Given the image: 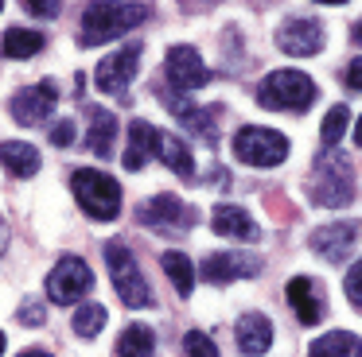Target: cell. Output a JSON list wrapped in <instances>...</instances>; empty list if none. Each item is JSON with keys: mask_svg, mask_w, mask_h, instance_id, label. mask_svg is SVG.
Masks as SVG:
<instances>
[{"mask_svg": "<svg viewBox=\"0 0 362 357\" xmlns=\"http://www.w3.org/2000/svg\"><path fill=\"white\" fill-rule=\"evenodd\" d=\"M43 43H47V39H43L40 31L8 28V31H4V39H0V54H4V59H32V54L43 51Z\"/></svg>", "mask_w": 362, "mask_h": 357, "instance_id": "cell-24", "label": "cell"}, {"mask_svg": "<svg viewBox=\"0 0 362 357\" xmlns=\"http://www.w3.org/2000/svg\"><path fill=\"white\" fill-rule=\"evenodd\" d=\"M354 241H358V222H335V225H320V229H312L308 245H312L315 256L339 264V260H346V256H351Z\"/></svg>", "mask_w": 362, "mask_h": 357, "instance_id": "cell-12", "label": "cell"}, {"mask_svg": "<svg viewBox=\"0 0 362 357\" xmlns=\"http://www.w3.org/2000/svg\"><path fill=\"white\" fill-rule=\"evenodd\" d=\"M0 163H4L16 178H32L35 171H40V152H35V144H28V140H4V144H0Z\"/></svg>", "mask_w": 362, "mask_h": 357, "instance_id": "cell-20", "label": "cell"}, {"mask_svg": "<svg viewBox=\"0 0 362 357\" xmlns=\"http://www.w3.org/2000/svg\"><path fill=\"white\" fill-rule=\"evenodd\" d=\"M234 155L245 167H276L288 159V136L276 128H261V124H245L234 132Z\"/></svg>", "mask_w": 362, "mask_h": 357, "instance_id": "cell-6", "label": "cell"}, {"mask_svg": "<svg viewBox=\"0 0 362 357\" xmlns=\"http://www.w3.org/2000/svg\"><path fill=\"white\" fill-rule=\"evenodd\" d=\"M20 357H51V353H47V349H24Z\"/></svg>", "mask_w": 362, "mask_h": 357, "instance_id": "cell-37", "label": "cell"}, {"mask_svg": "<svg viewBox=\"0 0 362 357\" xmlns=\"http://www.w3.org/2000/svg\"><path fill=\"white\" fill-rule=\"evenodd\" d=\"M0 12H4V4H0Z\"/></svg>", "mask_w": 362, "mask_h": 357, "instance_id": "cell-40", "label": "cell"}, {"mask_svg": "<svg viewBox=\"0 0 362 357\" xmlns=\"http://www.w3.org/2000/svg\"><path fill=\"white\" fill-rule=\"evenodd\" d=\"M308 357H362V338L351 330H327L308 346Z\"/></svg>", "mask_w": 362, "mask_h": 357, "instance_id": "cell-22", "label": "cell"}, {"mask_svg": "<svg viewBox=\"0 0 362 357\" xmlns=\"http://www.w3.org/2000/svg\"><path fill=\"white\" fill-rule=\"evenodd\" d=\"M308 194L315 206H351L354 202V171L351 159L339 152H323L308 178Z\"/></svg>", "mask_w": 362, "mask_h": 357, "instance_id": "cell-3", "label": "cell"}, {"mask_svg": "<svg viewBox=\"0 0 362 357\" xmlns=\"http://www.w3.org/2000/svg\"><path fill=\"white\" fill-rule=\"evenodd\" d=\"M20 322L24 326H43V307L40 303H24V307H20Z\"/></svg>", "mask_w": 362, "mask_h": 357, "instance_id": "cell-33", "label": "cell"}, {"mask_svg": "<svg viewBox=\"0 0 362 357\" xmlns=\"http://www.w3.org/2000/svg\"><path fill=\"white\" fill-rule=\"evenodd\" d=\"M156 159H164V163H168V167H172L180 178H191V175H195V159H191V147L183 144L180 136H172V132H160Z\"/></svg>", "mask_w": 362, "mask_h": 357, "instance_id": "cell-23", "label": "cell"}, {"mask_svg": "<svg viewBox=\"0 0 362 357\" xmlns=\"http://www.w3.org/2000/svg\"><path fill=\"white\" fill-rule=\"evenodd\" d=\"M315 82L300 70H273L257 85V105L261 109H281V113H308L315 101Z\"/></svg>", "mask_w": 362, "mask_h": 357, "instance_id": "cell-2", "label": "cell"}, {"mask_svg": "<svg viewBox=\"0 0 362 357\" xmlns=\"http://www.w3.org/2000/svg\"><path fill=\"white\" fill-rule=\"evenodd\" d=\"M346 124H351V109H346V105H335L327 116H323V128H320L323 144H327V147H335L339 140L346 136Z\"/></svg>", "mask_w": 362, "mask_h": 357, "instance_id": "cell-28", "label": "cell"}, {"mask_svg": "<svg viewBox=\"0 0 362 357\" xmlns=\"http://www.w3.org/2000/svg\"><path fill=\"white\" fill-rule=\"evenodd\" d=\"M152 349H156V334L144 322H133L117 341V357H152Z\"/></svg>", "mask_w": 362, "mask_h": 357, "instance_id": "cell-25", "label": "cell"}, {"mask_svg": "<svg viewBox=\"0 0 362 357\" xmlns=\"http://www.w3.org/2000/svg\"><path fill=\"white\" fill-rule=\"evenodd\" d=\"M354 144L362 147V116H358V124H354Z\"/></svg>", "mask_w": 362, "mask_h": 357, "instance_id": "cell-38", "label": "cell"}, {"mask_svg": "<svg viewBox=\"0 0 362 357\" xmlns=\"http://www.w3.org/2000/svg\"><path fill=\"white\" fill-rule=\"evenodd\" d=\"M351 43H358V47H362V20L351 28Z\"/></svg>", "mask_w": 362, "mask_h": 357, "instance_id": "cell-36", "label": "cell"}, {"mask_svg": "<svg viewBox=\"0 0 362 357\" xmlns=\"http://www.w3.org/2000/svg\"><path fill=\"white\" fill-rule=\"evenodd\" d=\"M160 264H164V272H168V279H172V287L180 295H191V287H195V264L187 260L183 253H164L160 256Z\"/></svg>", "mask_w": 362, "mask_h": 357, "instance_id": "cell-26", "label": "cell"}, {"mask_svg": "<svg viewBox=\"0 0 362 357\" xmlns=\"http://www.w3.org/2000/svg\"><path fill=\"white\" fill-rule=\"evenodd\" d=\"M284 295H288L292 315L304 326H315L323 318V295H320V284H315L312 276H292L288 287H284Z\"/></svg>", "mask_w": 362, "mask_h": 357, "instance_id": "cell-14", "label": "cell"}, {"mask_svg": "<svg viewBox=\"0 0 362 357\" xmlns=\"http://www.w3.org/2000/svg\"><path fill=\"white\" fill-rule=\"evenodd\" d=\"M172 116L183 124V128L191 132V136H199L203 144L214 147V140H218V128H214V116L206 113L203 105H195V101H183V97H172Z\"/></svg>", "mask_w": 362, "mask_h": 357, "instance_id": "cell-18", "label": "cell"}, {"mask_svg": "<svg viewBox=\"0 0 362 357\" xmlns=\"http://www.w3.org/2000/svg\"><path fill=\"white\" fill-rule=\"evenodd\" d=\"M55 101H59V90L55 82H40V85H24V90L12 93L8 101V113L16 116L24 128H35V124L51 121V113H55Z\"/></svg>", "mask_w": 362, "mask_h": 357, "instance_id": "cell-9", "label": "cell"}, {"mask_svg": "<svg viewBox=\"0 0 362 357\" xmlns=\"http://www.w3.org/2000/svg\"><path fill=\"white\" fill-rule=\"evenodd\" d=\"M152 8L148 4H86L82 12V47H98V43H110V39L133 31L136 23L148 20Z\"/></svg>", "mask_w": 362, "mask_h": 357, "instance_id": "cell-1", "label": "cell"}, {"mask_svg": "<svg viewBox=\"0 0 362 357\" xmlns=\"http://www.w3.org/2000/svg\"><path fill=\"white\" fill-rule=\"evenodd\" d=\"M4 341H8V338H4V334H0V353H4Z\"/></svg>", "mask_w": 362, "mask_h": 357, "instance_id": "cell-39", "label": "cell"}, {"mask_svg": "<svg viewBox=\"0 0 362 357\" xmlns=\"http://www.w3.org/2000/svg\"><path fill=\"white\" fill-rule=\"evenodd\" d=\"M105 264H110V276H113V287H117L121 303L125 307H148L152 303V287L148 279L141 276V264L133 260L125 241H105Z\"/></svg>", "mask_w": 362, "mask_h": 357, "instance_id": "cell-5", "label": "cell"}, {"mask_svg": "<svg viewBox=\"0 0 362 357\" xmlns=\"http://www.w3.org/2000/svg\"><path fill=\"white\" fill-rule=\"evenodd\" d=\"M211 225H214V233H222V237H234V241H257V237H261L257 222H253V217L245 214L242 206H230V202L214 206Z\"/></svg>", "mask_w": 362, "mask_h": 357, "instance_id": "cell-17", "label": "cell"}, {"mask_svg": "<svg viewBox=\"0 0 362 357\" xmlns=\"http://www.w3.org/2000/svg\"><path fill=\"white\" fill-rule=\"evenodd\" d=\"M105 326V307L102 303H82L78 310H74V334L78 338H98Z\"/></svg>", "mask_w": 362, "mask_h": 357, "instance_id": "cell-27", "label": "cell"}, {"mask_svg": "<svg viewBox=\"0 0 362 357\" xmlns=\"http://www.w3.org/2000/svg\"><path fill=\"white\" fill-rule=\"evenodd\" d=\"M183 353L187 357H218V346H214L203 330H191L187 338H183Z\"/></svg>", "mask_w": 362, "mask_h": 357, "instance_id": "cell-29", "label": "cell"}, {"mask_svg": "<svg viewBox=\"0 0 362 357\" xmlns=\"http://www.w3.org/2000/svg\"><path fill=\"white\" fill-rule=\"evenodd\" d=\"M164 74H168V82H172L180 93L183 90H203V85L211 82V70H206L203 54H199L191 43H175L172 51H168Z\"/></svg>", "mask_w": 362, "mask_h": 357, "instance_id": "cell-10", "label": "cell"}, {"mask_svg": "<svg viewBox=\"0 0 362 357\" xmlns=\"http://www.w3.org/2000/svg\"><path fill=\"white\" fill-rule=\"evenodd\" d=\"M90 287H94V272L78 256H59L55 268L47 272V299L55 307H71V303L86 299Z\"/></svg>", "mask_w": 362, "mask_h": 357, "instance_id": "cell-7", "label": "cell"}, {"mask_svg": "<svg viewBox=\"0 0 362 357\" xmlns=\"http://www.w3.org/2000/svg\"><path fill=\"white\" fill-rule=\"evenodd\" d=\"M276 47L292 59H308V54L323 51V23L315 16H288L276 31Z\"/></svg>", "mask_w": 362, "mask_h": 357, "instance_id": "cell-11", "label": "cell"}, {"mask_svg": "<svg viewBox=\"0 0 362 357\" xmlns=\"http://www.w3.org/2000/svg\"><path fill=\"white\" fill-rule=\"evenodd\" d=\"M238 346H242V353L250 357H261L269 346H273V322H269L265 315H257V310H250V315L238 318Z\"/></svg>", "mask_w": 362, "mask_h": 357, "instance_id": "cell-19", "label": "cell"}, {"mask_svg": "<svg viewBox=\"0 0 362 357\" xmlns=\"http://www.w3.org/2000/svg\"><path fill=\"white\" fill-rule=\"evenodd\" d=\"M261 272V260L257 256H245V253H211L199 268V276L206 284H234L242 276H257Z\"/></svg>", "mask_w": 362, "mask_h": 357, "instance_id": "cell-13", "label": "cell"}, {"mask_svg": "<svg viewBox=\"0 0 362 357\" xmlns=\"http://www.w3.org/2000/svg\"><path fill=\"white\" fill-rule=\"evenodd\" d=\"M136 217H141L144 225H152L156 233H175V225L187 217V210L180 206L175 194H156V198H148L141 210H136Z\"/></svg>", "mask_w": 362, "mask_h": 357, "instance_id": "cell-16", "label": "cell"}, {"mask_svg": "<svg viewBox=\"0 0 362 357\" xmlns=\"http://www.w3.org/2000/svg\"><path fill=\"white\" fill-rule=\"evenodd\" d=\"M8 248V225H4V217H0V253Z\"/></svg>", "mask_w": 362, "mask_h": 357, "instance_id": "cell-35", "label": "cell"}, {"mask_svg": "<svg viewBox=\"0 0 362 357\" xmlns=\"http://www.w3.org/2000/svg\"><path fill=\"white\" fill-rule=\"evenodd\" d=\"M90 147H94V155H102V159H110L113 155V136H117V116L110 113L105 105H90Z\"/></svg>", "mask_w": 362, "mask_h": 357, "instance_id": "cell-21", "label": "cell"}, {"mask_svg": "<svg viewBox=\"0 0 362 357\" xmlns=\"http://www.w3.org/2000/svg\"><path fill=\"white\" fill-rule=\"evenodd\" d=\"M343 82H346V90L362 93V54H358V59H351V62H346V70H343Z\"/></svg>", "mask_w": 362, "mask_h": 357, "instance_id": "cell-32", "label": "cell"}, {"mask_svg": "<svg viewBox=\"0 0 362 357\" xmlns=\"http://www.w3.org/2000/svg\"><path fill=\"white\" fill-rule=\"evenodd\" d=\"M51 144H59V147L74 144V121H71V116H63V121L51 128Z\"/></svg>", "mask_w": 362, "mask_h": 357, "instance_id": "cell-31", "label": "cell"}, {"mask_svg": "<svg viewBox=\"0 0 362 357\" xmlns=\"http://www.w3.org/2000/svg\"><path fill=\"white\" fill-rule=\"evenodd\" d=\"M156 147H160V128L136 116V121H129V144H125V152H121V163H125L129 171H141L144 163L156 155Z\"/></svg>", "mask_w": 362, "mask_h": 357, "instance_id": "cell-15", "label": "cell"}, {"mask_svg": "<svg viewBox=\"0 0 362 357\" xmlns=\"http://www.w3.org/2000/svg\"><path fill=\"white\" fill-rule=\"evenodd\" d=\"M71 190L78 198V206L86 210L94 222H113L121 214V186L117 178H110L105 171L94 167H82L71 175Z\"/></svg>", "mask_w": 362, "mask_h": 357, "instance_id": "cell-4", "label": "cell"}, {"mask_svg": "<svg viewBox=\"0 0 362 357\" xmlns=\"http://www.w3.org/2000/svg\"><path fill=\"white\" fill-rule=\"evenodd\" d=\"M343 291H346V299H351V307L362 310V260L351 264V272H346V279H343Z\"/></svg>", "mask_w": 362, "mask_h": 357, "instance_id": "cell-30", "label": "cell"}, {"mask_svg": "<svg viewBox=\"0 0 362 357\" xmlns=\"http://www.w3.org/2000/svg\"><path fill=\"white\" fill-rule=\"evenodd\" d=\"M28 12L43 16V20H55V16H59V4H55V0H28Z\"/></svg>", "mask_w": 362, "mask_h": 357, "instance_id": "cell-34", "label": "cell"}, {"mask_svg": "<svg viewBox=\"0 0 362 357\" xmlns=\"http://www.w3.org/2000/svg\"><path fill=\"white\" fill-rule=\"evenodd\" d=\"M141 54H144L141 43H125V47H117V51H110L94 70V85L102 93H110V97H125L129 85H133L136 66H141Z\"/></svg>", "mask_w": 362, "mask_h": 357, "instance_id": "cell-8", "label": "cell"}]
</instances>
